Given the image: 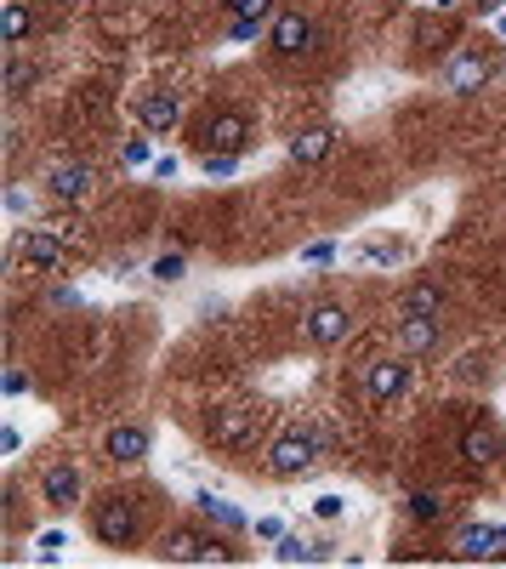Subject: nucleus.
Returning <instances> with one entry per match:
<instances>
[{"mask_svg":"<svg viewBox=\"0 0 506 569\" xmlns=\"http://www.w3.org/2000/svg\"><path fill=\"white\" fill-rule=\"evenodd\" d=\"M257 143V120L245 109H217L199 120V154H245Z\"/></svg>","mask_w":506,"mask_h":569,"instance_id":"f257e3e1","label":"nucleus"},{"mask_svg":"<svg viewBox=\"0 0 506 569\" xmlns=\"http://www.w3.org/2000/svg\"><path fill=\"white\" fill-rule=\"evenodd\" d=\"M91 535L103 541V547H132V541L143 535V524H137V502L120 496V490L97 496V502H91Z\"/></svg>","mask_w":506,"mask_h":569,"instance_id":"f03ea898","label":"nucleus"},{"mask_svg":"<svg viewBox=\"0 0 506 569\" xmlns=\"http://www.w3.org/2000/svg\"><path fill=\"white\" fill-rule=\"evenodd\" d=\"M313 461H319V433H313V428H291V433L268 450V473H273V479H301Z\"/></svg>","mask_w":506,"mask_h":569,"instance_id":"7ed1b4c3","label":"nucleus"},{"mask_svg":"<svg viewBox=\"0 0 506 569\" xmlns=\"http://www.w3.org/2000/svg\"><path fill=\"white\" fill-rule=\"evenodd\" d=\"M165 564H211V558H227L222 553V541L206 535V530H194V524H176L160 535V547H155Z\"/></svg>","mask_w":506,"mask_h":569,"instance_id":"20e7f679","label":"nucleus"},{"mask_svg":"<svg viewBox=\"0 0 506 569\" xmlns=\"http://www.w3.org/2000/svg\"><path fill=\"white\" fill-rule=\"evenodd\" d=\"M313 40H319V29H313L308 12H273V23H268V46H273L280 58H308Z\"/></svg>","mask_w":506,"mask_h":569,"instance_id":"39448f33","label":"nucleus"},{"mask_svg":"<svg viewBox=\"0 0 506 569\" xmlns=\"http://www.w3.org/2000/svg\"><path fill=\"white\" fill-rule=\"evenodd\" d=\"M347 331H353V313L342 302H319L301 319V336H308L313 348H336V342H347Z\"/></svg>","mask_w":506,"mask_h":569,"instance_id":"423d86ee","label":"nucleus"},{"mask_svg":"<svg viewBox=\"0 0 506 569\" xmlns=\"http://www.w3.org/2000/svg\"><path fill=\"white\" fill-rule=\"evenodd\" d=\"M257 438V410L250 405H222L211 410V444H222V450H239V444Z\"/></svg>","mask_w":506,"mask_h":569,"instance_id":"0eeeda50","label":"nucleus"},{"mask_svg":"<svg viewBox=\"0 0 506 569\" xmlns=\"http://www.w3.org/2000/svg\"><path fill=\"white\" fill-rule=\"evenodd\" d=\"M404 387H410V354L375 359V364H370V405H375V410H387Z\"/></svg>","mask_w":506,"mask_h":569,"instance_id":"6e6552de","label":"nucleus"},{"mask_svg":"<svg viewBox=\"0 0 506 569\" xmlns=\"http://www.w3.org/2000/svg\"><path fill=\"white\" fill-rule=\"evenodd\" d=\"M81 467L74 461H52L46 467V479H40V496H46V507L52 512H74V502H81Z\"/></svg>","mask_w":506,"mask_h":569,"instance_id":"1a4fd4ad","label":"nucleus"},{"mask_svg":"<svg viewBox=\"0 0 506 569\" xmlns=\"http://www.w3.org/2000/svg\"><path fill=\"white\" fill-rule=\"evenodd\" d=\"M490 74H495V63H490L484 52H478V46H467V52L444 69V91H455V97H472L478 86L490 81Z\"/></svg>","mask_w":506,"mask_h":569,"instance_id":"9d476101","label":"nucleus"},{"mask_svg":"<svg viewBox=\"0 0 506 569\" xmlns=\"http://www.w3.org/2000/svg\"><path fill=\"white\" fill-rule=\"evenodd\" d=\"M132 109H137V120H143V132H155V137L171 132L176 120H183V103H176V91H143Z\"/></svg>","mask_w":506,"mask_h":569,"instance_id":"9b49d317","label":"nucleus"},{"mask_svg":"<svg viewBox=\"0 0 506 569\" xmlns=\"http://www.w3.org/2000/svg\"><path fill=\"white\" fill-rule=\"evenodd\" d=\"M444 313V285L439 280H416L398 296V319H439Z\"/></svg>","mask_w":506,"mask_h":569,"instance_id":"f8f14e48","label":"nucleus"},{"mask_svg":"<svg viewBox=\"0 0 506 569\" xmlns=\"http://www.w3.org/2000/svg\"><path fill=\"white\" fill-rule=\"evenodd\" d=\"M103 456H109V461H120V467L143 461V456H148V433H143V428H132V422H125V428H109Z\"/></svg>","mask_w":506,"mask_h":569,"instance_id":"ddd939ff","label":"nucleus"},{"mask_svg":"<svg viewBox=\"0 0 506 569\" xmlns=\"http://www.w3.org/2000/svg\"><path fill=\"white\" fill-rule=\"evenodd\" d=\"M461 456H467V467H490V461L501 456V433H495L490 422H472V428L461 433Z\"/></svg>","mask_w":506,"mask_h":569,"instance_id":"4468645a","label":"nucleus"},{"mask_svg":"<svg viewBox=\"0 0 506 569\" xmlns=\"http://www.w3.org/2000/svg\"><path fill=\"white\" fill-rule=\"evenodd\" d=\"M439 336H444L439 319H404V325H398V348L404 354H433Z\"/></svg>","mask_w":506,"mask_h":569,"instance_id":"2eb2a0df","label":"nucleus"},{"mask_svg":"<svg viewBox=\"0 0 506 569\" xmlns=\"http://www.w3.org/2000/svg\"><path fill=\"white\" fill-rule=\"evenodd\" d=\"M331 148H336V132L319 126V132H301V137L291 143V160H296V165H319L324 154H331Z\"/></svg>","mask_w":506,"mask_h":569,"instance_id":"dca6fc26","label":"nucleus"},{"mask_svg":"<svg viewBox=\"0 0 506 569\" xmlns=\"http://www.w3.org/2000/svg\"><path fill=\"white\" fill-rule=\"evenodd\" d=\"M23 257H29L35 268H46V274H58V268H63V245L52 234H29V239H23Z\"/></svg>","mask_w":506,"mask_h":569,"instance_id":"f3484780","label":"nucleus"},{"mask_svg":"<svg viewBox=\"0 0 506 569\" xmlns=\"http://www.w3.org/2000/svg\"><path fill=\"white\" fill-rule=\"evenodd\" d=\"M86 188H91V171L86 165H58L52 171V194H58V200H86Z\"/></svg>","mask_w":506,"mask_h":569,"instance_id":"a211bd4d","label":"nucleus"},{"mask_svg":"<svg viewBox=\"0 0 506 569\" xmlns=\"http://www.w3.org/2000/svg\"><path fill=\"white\" fill-rule=\"evenodd\" d=\"M495 541H506V535L490 530V524H472V530L455 535V553H461V558H484V553H495Z\"/></svg>","mask_w":506,"mask_h":569,"instance_id":"6ab92c4d","label":"nucleus"},{"mask_svg":"<svg viewBox=\"0 0 506 569\" xmlns=\"http://www.w3.org/2000/svg\"><path fill=\"white\" fill-rule=\"evenodd\" d=\"M35 29V12L23 7V0H7V17H0V35H7V46H23V35Z\"/></svg>","mask_w":506,"mask_h":569,"instance_id":"aec40b11","label":"nucleus"},{"mask_svg":"<svg viewBox=\"0 0 506 569\" xmlns=\"http://www.w3.org/2000/svg\"><path fill=\"white\" fill-rule=\"evenodd\" d=\"M410 518H416V524H433V518H444V502L433 496V490H416V496H410Z\"/></svg>","mask_w":506,"mask_h":569,"instance_id":"412c9836","label":"nucleus"},{"mask_svg":"<svg viewBox=\"0 0 506 569\" xmlns=\"http://www.w3.org/2000/svg\"><path fill=\"white\" fill-rule=\"evenodd\" d=\"M194 502L206 507V512L217 518V524H227V530H245V512H234V507H227V502H217L211 490H206V496H194Z\"/></svg>","mask_w":506,"mask_h":569,"instance_id":"4be33fe9","label":"nucleus"},{"mask_svg":"<svg viewBox=\"0 0 506 569\" xmlns=\"http://www.w3.org/2000/svg\"><path fill=\"white\" fill-rule=\"evenodd\" d=\"M227 12L245 17V23H268L273 17V0H227Z\"/></svg>","mask_w":506,"mask_h":569,"instance_id":"5701e85b","label":"nucleus"},{"mask_svg":"<svg viewBox=\"0 0 506 569\" xmlns=\"http://www.w3.org/2000/svg\"><path fill=\"white\" fill-rule=\"evenodd\" d=\"M29 86H35V69L12 58V63H7V97H23V91H29Z\"/></svg>","mask_w":506,"mask_h":569,"instance_id":"b1692460","label":"nucleus"},{"mask_svg":"<svg viewBox=\"0 0 506 569\" xmlns=\"http://www.w3.org/2000/svg\"><path fill=\"white\" fill-rule=\"evenodd\" d=\"M313 558H324L319 547H301V541H291V535H280V564H313Z\"/></svg>","mask_w":506,"mask_h":569,"instance_id":"393cba45","label":"nucleus"},{"mask_svg":"<svg viewBox=\"0 0 506 569\" xmlns=\"http://www.w3.org/2000/svg\"><path fill=\"white\" fill-rule=\"evenodd\" d=\"M239 154H206V177H234Z\"/></svg>","mask_w":506,"mask_h":569,"instance_id":"a878e982","label":"nucleus"},{"mask_svg":"<svg viewBox=\"0 0 506 569\" xmlns=\"http://www.w3.org/2000/svg\"><path fill=\"white\" fill-rule=\"evenodd\" d=\"M155 280L176 285V280H183V257H176V251H171V257H160V262H155Z\"/></svg>","mask_w":506,"mask_h":569,"instance_id":"bb28decb","label":"nucleus"},{"mask_svg":"<svg viewBox=\"0 0 506 569\" xmlns=\"http://www.w3.org/2000/svg\"><path fill=\"white\" fill-rule=\"evenodd\" d=\"M262 35V23H245V17H234V40H257Z\"/></svg>","mask_w":506,"mask_h":569,"instance_id":"cd10ccee","label":"nucleus"},{"mask_svg":"<svg viewBox=\"0 0 506 569\" xmlns=\"http://www.w3.org/2000/svg\"><path fill=\"white\" fill-rule=\"evenodd\" d=\"M342 512V496H319V518H336Z\"/></svg>","mask_w":506,"mask_h":569,"instance_id":"c85d7f7f","label":"nucleus"}]
</instances>
